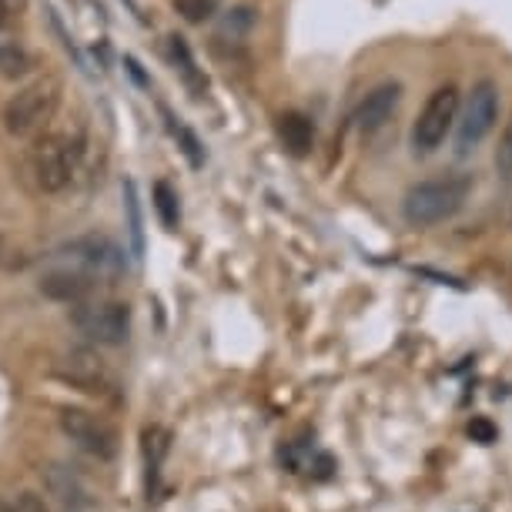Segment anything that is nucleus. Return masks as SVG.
Returning <instances> with one entry per match:
<instances>
[{
    "instance_id": "1a4fd4ad",
    "label": "nucleus",
    "mask_w": 512,
    "mask_h": 512,
    "mask_svg": "<svg viewBox=\"0 0 512 512\" xmlns=\"http://www.w3.org/2000/svg\"><path fill=\"white\" fill-rule=\"evenodd\" d=\"M399 101H402V84L399 81L375 84V88L365 94V98L359 101V108H355V114H352L355 128H359L362 134H379L385 124L395 118Z\"/></svg>"
},
{
    "instance_id": "5701e85b",
    "label": "nucleus",
    "mask_w": 512,
    "mask_h": 512,
    "mask_svg": "<svg viewBox=\"0 0 512 512\" xmlns=\"http://www.w3.org/2000/svg\"><path fill=\"white\" fill-rule=\"evenodd\" d=\"M0 512H47V506L41 496H34V492H21L17 502H4Z\"/></svg>"
},
{
    "instance_id": "aec40b11",
    "label": "nucleus",
    "mask_w": 512,
    "mask_h": 512,
    "mask_svg": "<svg viewBox=\"0 0 512 512\" xmlns=\"http://www.w3.org/2000/svg\"><path fill=\"white\" fill-rule=\"evenodd\" d=\"M171 134H175V138L181 141V151L188 154V161L195 164V168H201V164H205V151H201V141L195 138V131H188L185 124L171 121Z\"/></svg>"
},
{
    "instance_id": "9b49d317",
    "label": "nucleus",
    "mask_w": 512,
    "mask_h": 512,
    "mask_svg": "<svg viewBox=\"0 0 512 512\" xmlns=\"http://www.w3.org/2000/svg\"><path fill=\"white\" fill-rule=\"evenodd\" d=\"M94 288H98V278L91 272H84V268H54V272H47L41 278V292L51 298V302H64V305H81L88 302L94 295Z\"/></svg>"
},
{
    "instance_id": "b1692460",
    "label": "nucleus",
    "mask_w": 512,
    "mask_h": 512,
    "mask_svg": "<svg viewBox=\"0 0 512 512\" xmlns=\"http://www.w3.org/2000/svg\"><path fill=\"white\" fill-rule=\"evenodd\" d=\"M469 436H472V442H479V446H492L496 436H499V429L489 419H482V415H479V419L469 422Z\"/></svg>"
},
{
    "instance_id": "6e6552de",
    "label": "nucleus",
    "mask_w": 512,
    "mask_h": 512,
    "mask_svg": "<svg viewBox=\"0 0 512 512\" xmlns=\"http://www.w3.org/2000/svg\"><path fill=\"white\" fill-rule=\"evenodd\" d=\"M61 255L74 268H84V272H91L94 278H118L124 268H128L124 248L118 245V241H111L108 235L74 238L61 248Z\"/></svg>"
},
{
    "instance_id": "6ab92c4d",
    "label": "nucleus",
    "mask_w": 512,
    "mask_h": 512,
    "mask_svg": "<svg viewBox=\"0 0 512 512\" xmlns=\"http://www.w3.org/2000/svg\"><path fill=\"white\" fill-rule=\"evenodd\" d=\"M171 7L188 24H205L218 14V0H171Z\"/></svg>"
},
{
    "instance_id": "ddd939ff",
    "label": "nucleus",
    "mask_w": 512,
    "mask_h": 512,
    "mask_svg": "<svg viewBox=\"0 0 512 512\" xmlns=\"http://www.w3.org/2000/svg\"><path fill=\"white\" fill-rule=\"evenodd\" d=\"M47 489H51L61 502H67V506H88L91 502L88 492H84V486H81V479H77L67 466L47 469Z\"/></svg>"
},
{
    "instance_id": "393cba45",
    "label": "nucleus",
    "mask_w": 512,
    "mask_h": 512,
    "mask_svg": "<svg viewBox=\"0 0 512 512\" xmlns=\"http://www.w3.org/2000/svg\"><path fill=\"white\" fill-rule=\"evenodd\" d=\"M27 0H0V27H11L24 14Z\"/></svg>"
},
{
    "instance_id": "4468645a",
    "label": "nucleus",
    "mask_w": 512,
    "mask_h": 512,
    "mask_svg": "<svg viewBox=\"0 0 512 512\" xmlns=\"http://www.w3.org/2000/svg\"><path fill=\"white\" fill-rule=\"evenodd\" d=\"M168 47H171V61L178 64V71H181V77L188 81V88L195 91V94H201L208 88V81L201 77V71H198V64H195V54H191V47H188V41L181 34H171L168 37Z\"/></svg>"
},
{
    "instance_id": "423d86ee",
    "label": "nucleus",
    "mask_w": 512,
    "mask_h": 512,
    "mask_svg": "<svg viewBox=\"0 0 512 512\" xmlns=\"http://www.w3.org/2000/svg\"><path fill=\"white\" fill-rule=\"evenodd\" d=\"M74 328L94 345H121L131 335V308L124 302H81L71 312Z\"/></svg>"
},
{
    "instance_id": "39448f33",
    "label": "nucleus",
    "mask_w": 512,
    "mask_h": 512,
    "mask_svg": "<svg viewBox=\"0 0 512 512\" xmlns=\"http://www.w3.org/2000/svg\"><path fill=\"white\" fill-rule=\"evenodd\" d=\"M77 161H81V148H77L71 134H47L31 154L37 188L47 191V195L64 191L77 175Z\"/></svg>"
},
{
    "instance_id": "f03ea898",
    "label": "nucleus",
    "mask_w": 512,
    "mask_h": 512,
    "mask_svg": "<svg viewBox=\"0 0 512 512\" xmlns=\"http://www.w3.org/2000/svg\"><path fill=\"white\" fill-rule=\"evenodd\" d=\"M499 121V84L492 77L472 84V91L466 94V104L459 108L456 121V151L466 158L489 138L492 128Z\"/></svg>"
},
{
    "instance_id": "7ed1b4c3",
    "label": "nucleus",
    "mask_w": 512,
    "mask_h": 512,
    "mask_svg": "<svg viewBox=\"0 0 512 512\" xmlns=\"http://www.w3.org/2000/svg\"><path fill=\"white\" fill-rule=\"evenodd\" d=\"M459 108H462V98H459V88L456 84H442L429 94V101L422 104L419 118L412 124V151L415 154H432L439 148L442 141L456 131V121H459Z\"/></svg>"
},
{
    "instance_id": "a211bd4d",
    "label": "nucleus",
    "mask_w": 512,
    "mask_h": 512,
    "mask_svg": "<svg viewBox=\"0 0 512 512\" xmlns=\"http://www.w3.org/2000/svg\"><path fill=\"white\" fill-rule=\"evenodd\" d=\"M31 54L24 51V47H17V44H4L0 41V74L4 77H21L31 71Z\"/></svg>"
},
{
    "instance_id": "4be33fe9",
    "label": "nucleus",
    "mask_w": 512,
    "mask_h": 512,
    "mask_svg": "<svg viewBox=\"0 0 512 512\" xmlns=\"http://www.w3.org/2000/svg\"><path fill=\"white\" fill-rule=\"evenodd\" d=\"M496 171H499V178L512 181V118L506 121V128H502V138L496 148Z\"/></svg>"
},
{
    "instance_id": "dca6fc26",
    "label": "nucleus",
    "mask_w": 512,
    "mask_h": 512,
    "mask_svg": "<svg viewBox=\"0 0 512 512\" xmlns=\"http://www.w3.org/2000/svg\"><path fill=\"white\" fill-rule=\"evenodd\" d=\"M151 195H154V211H158L161 225L168 228V231H175V228H178V221H181V205H178L175 188H171L168 181H158Z\"/></svg>"
},
{
    "instance_id": "f3484780",
    "label": "nucleus",
    "mask_w": 512,
    "mask_h": 512,
    "mask_svg": "<svg viewBox=\"0 0 512 512\" xmlns=\"http://www.w3.org/2000/svg\"><path fill=\"white\" fill-rule=\"evenodd\" d=\"M168 452V432L164 429H148L144 432V456H148V492L154 489V479H158V466Z\"/></svg>"
},
{
    "instance_id": "412c9836",
    "label": "nucleus",
    "mask_w": 512,
    "mask_h": 512,
    "mask_svg": "<svg viewBox=\"0 0 512 512\" xmlns=\"http://www.w3.org/2000/svg\"><path fill=\"white\" fill-rule=\"evenodd\" d=\"M251 24H255V7H231L228 11V17L221 21V31L225 34H245V31H251Z\"/></svg>"
},
{
    "instance_id": "2eb2a0df",
    "label": "nucleus",
    "mask_w": 512,
    "mask_h": 512,
    "mask_svg": "<svg viewBox=\"0 0 512 512\" xmlns=\"http://www.w3.org/2000/svg\"><path fill=\"white\" fill-rule=\"evenodd\" d=\"M124 215H128V235H131V251L144 255V225H141V201L134 181H124Z\"/></svg>"
},
{
    "instance_id": "f8f14e48",
    "label": "nucleus",
    "mask_w": 512,
    "mask_h": 512,
    "mask_svg": "<svg viewBox=\"0 0 512 512\" xmlns=\"http://www.w3.org/2000/svg\"><path fill=\"white\" fill-rule=\"evenodd\" d=\"M278 138H282L285 151L295 154V158H305L308 151L315 148V124L298 111H285L278 118Z\"/></svg>"
},
{
    "instance_id": "a878e982",
    "label": "nucleus",
    "mask_w": 512,
    "mask_h": 512,
    "mask_svg": "<svg viewBox=\"0 0 512 512\" xmlns=\"http://www.w3.org/2000/svg\"><path fill=\"white\" fill-rule=\"evenodd\" d=\"M332 476V456H318L315 462V479H328Z\"/></svg>"
},
{
    "instance_id": "20e7f679",
    "label": "nucleus",
    "mask_w": 512,
    "mask_h": 512,
    "mask_svg": "<svg viewBox=\"0 0 512 512\" xmlns=\"http://www.w3.org/2000/svg\"><path fill=\"white\" fill-rule=\"evenodd\" d=\"M57 104H61V84L54 77H44V81H34L31 88L17 91L4 108V128L14 134V138H31L44 128L47 121L54 118Z\"/></svg>"
},
{
    "instance_id": "f257e3e1",
    "label": "nucleus",
    "mask_w": 512,
    "mask_h": 512,
    "mask_svg": "<svg viewBox=\"0 0 512 512\" xmlns=\"http://www.w3.org/2000/svg\"><path fill=\"white\" fill-rule=\"evenodd\" d=\"M469 191H472V181L466 175H442V178L419 181V185H412L402 198L405 225L432 228V225H442V221L456 218L462 205H466Z\"/></svg>"
},
{
    "instance_id": "9d476101",
    "label": "nucleus",
    "mask_w": 512,
    "mask_h": 512,
    "mask_svg": "<svg viewBox=\"0 0 512 512\" xmlns=\"http://www.w3.org/2000/svg\"><path fill=\"white\" fill-rule=\"evenodd\" d=\"M54 375L57 379H64L67 385H74V389L88 392V395H104L111 385L104 362L88 349H77V352L67 355V359L54 369Z\"/></svg>"
},
{
    "instance_id": "0eeeda50",
    "label": "nucleus",
    "mask_w": 512,
    "mask_h": 512,
    "mask_svg": "<svg viewBox=\"0 0 512 512\" xmlns=\"http://www.w3.org/2000/svg\"><path fill=\"white\" fill-rule=\"evenodd\" d=\"M61 432L98 462H111L118 456V429L108 419H101L98 412L67 405V409H61Z\"/></svg>"
}]
</instances>
